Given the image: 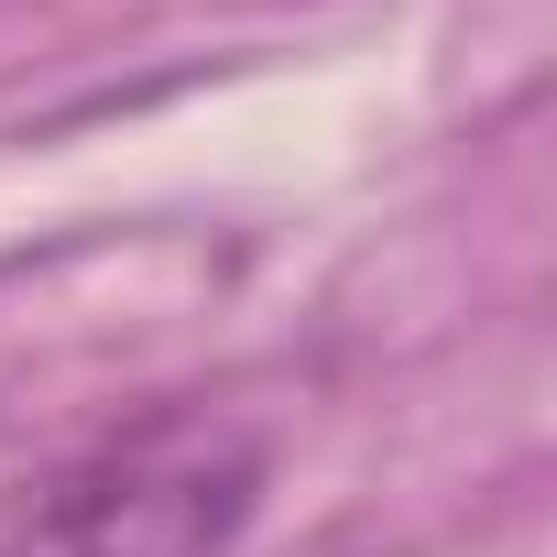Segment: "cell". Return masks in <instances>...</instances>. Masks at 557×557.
Masks as SVG:
<instances>
[{
  "label": "cell",
  "mask_w": 557,
  "mask_h": 557,
  "mask_svg": "<svg viewBox=\"0 0 557 557\" xmlns=\"http://www.w3.org/2000/svg\"><path fill=\"white\" fill-rule=\"evenodd\" d=\"M251 513L262 437L219 405H164L0 492V557H230Z\"/></svg>",
  "instance_id": "1"
}]
</instances>
